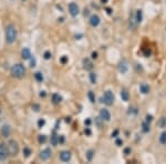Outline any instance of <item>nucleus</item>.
I'll return each instance as SVG.
<instances>
[{
    "label": "nucleus",
    "mask_w": 166,
    "mask_h": 164,
    "mask_svg": "<svg viewBox=\"0 0 166 164\" xmlns=\"http://www.w3.org/2000/svg\"><path fill=\"white\" fill-rule=\"evenodd\" d=\"M17 36H18V32H17L16 27L13 24H8L6 27L5 30V38H6V42L11 45L17 40Z\"/></svg>",
    "instance_id": "obj_1"
},
{
    "label": "nucleus",
    "mask_w": 166,
    "mask_h": 164,
    "mask_svg": "<svg viewBox=\"0 0 166 164\" xmlns=\"http://www.w3.org/2000/svg\"><path fill=\"white\" fill-rule=\"evenodd\" d=\"M11 74H12L13 78H17V79H22L26 74V69L22 64L18 63L15 64V66L11 68Z\"/></svg>",
    "instance_id": "obj_2"
},
{
    "label": "nucleus",
    "mask_w": 166,
    "mask_h": 164,
    "mask_svg": "<svg viewBox=\"0 0 166 164\" xmlns=\"http://www.w3.org/2000/svg\"><path fill=\"white\" fill-rule=\"evenodd\" d=\"M8 150H9V155L11 156H16L19 152V145L18 143L16 142L15 140H10L8 142Z\"/></svg>",
    "instance_id": "obj_3"
},
{
    "label": "nucleus",
    "mask_w": 166,
    "mask_h": 164,
    "mask_svg": "<svg viewBox=\"0 0 166 164\" xmlns=\"http://www.w3.org/2000/svg\"><path fill=\"white\" fill-rule=\"evenodd\" d=\"M103 102L106 104V106H112L114 102V94L112 91L106 90L103 94Z\"/></svg>",
    "instance_id": "obj_4"
},
{
    "label": "nucleus",
    "mask_w": 166,
    "mask_h": 164,
    "mask_svg": "<svg viewBox=\"0 0 166 164\" xmlns=\"http://www.w3.org/2000/svg\"><path fill=\"white\" fill-rule=\"evenodd\" d=\"M9 155L8 145L5 143H0V161H5Z\"/></svg>",
    "instance_id": "obj_5"
},
{
    "label": "nucleus",
    "mask_w": 166,
    "mask_h": 164,
    "mask_svg": "<svg viewBox=\"0 0 166 164\" xmlns=\"http://www.w3.org/2000/svg\"><path fill=\"white\" fill-rule=\"evenodd\" d=\"M137 24H138V22H137L136 20V16H135V12H131V15H130V19H129V27L131 30H135L136 29Z\"/></svg>",
    "instance_id": "obj_6"
},
{
    "label": "nucleus",
    "mask_w": 166,
    "mask_h": 164,
    "mask_svg": "<svg viewBox=\"0 0 166 164\" xmlns=\"http://www.w3.org/2000/svg\"><path fill=\"white\" fill-rule=\"evenodd\" d=\"M69 12L72 17H77L79 15V7L75 2H71L69 5Z\"/></svg>",
    "instance_id": "obj_7"
},
{
    "label": "nucleus",
    "mask_w": 166,
    "mask_h": 164,
    "mask_svg": "<svg viewBox=\"0 0 166 164\" xmlns=\"http://www.w3.org/2000/svg\"><path fill=\"white\" fill-rule=\"evenodd\" d=\"M51 155H52V152L50 149H45L43 151L40 152V159L42 161H48L51 158Z\"/></svg>",
    "instance_id": "obj_8"
},
{
    "label": "nucleus",
    "mask_w": 166,
    "mask_h": 164,
    "mask_svg": "<svg viewBox=\"0 0 166 164\" xmlns=\"http://www.w3.org/2000/svg\"><path fill=\"white\" fill-rule=\"evenodd\" d=\"M71 152L70 151H62L60 153V155H59V158H60V160L62 162H69L70 160H71Z\"/></svg>",
    "instance_id": "obj_9"
},
{
    "label": "nucleus",
    "mask_w": 166,
    "mask_h": 164,
    "mask_svg": "<svg viewBox=\"0 0 166 164\" xmlns=\"http://www.w3.org/2000/svg\"><path fill=\"white\" fill-rule=\"evenodd\" d=\"M100 118L103 121H110L111 120V113L109 112L108 109H102L100 111Z\"/></svg>",
    "instance_id": "obj_10"
},
{
    "label": "nucleus",
    "mask_w": 166,
    "mask_h": 164,
    "mask_svg": "<svg viewBox=\"0 0 166 164\" xmlns=\"http://www.w3.org/2000/svg\"><path fill=\"white\" fill-rule=\"evenodd\" d=\"M90 24L92 27H98L99 24H100V21H101V19L100 17L98 16V15H92V16L90 17Z\"/></svg>",
    "instance_id": "obj_11"
},
{
    "label": "nucleus",
    "mask_w": 166,
    "mask_h": 164,
    "mask_svg": "<svg viewBox=\"0 0 166 164\" xmlns=\"http://www.w3.org/2000/svg\"><path fill=\"white\" fill-rule=\"evenodd\" d=\"M127 70H129V64H127L126 61H122L119 63V71L122 73H126Z\"/></svg>",
    "instance_id": "obj_12"
},
{
    "label": "nucleus",
    "mask_w": 166,
    "mask_h": 164,
    "mask_svg": "<svg viewBox=\"0 0 166 164\" xmlns=\"http://www.w3.org/2000/svg\"><path fill=\"white\" fill-rule=\"evenodd\" d=\"M10 133H11V129L9 125H3L1 127V134H2L3 138H8L9 135H10Z\"/></svg>",
    "instance_id": "obj_13"
},
{
    "label": "nucleus",
    "mask_w": 166,
    "mask_h": 164,
    "mask_svg": "<svg viewBox=\"0 0 166 164\" xmlns=\"http://www.w3.org/2000/svg\"><path fill=\"white\" fill-rule=\"evenodd\" d=\"M21 56H22V58H23L24 60H29V59L32 57L31 56V52H30V50L28 49V48H24L23 50H22Z\"/></svg>",
    "instance_id": "obj_14"
},
{
    "label": "nucleus",
    "mask_w": 166,
    "mask_h": 164,
    "mask_svg": "<svg viewBox=\"0 0 166 164\" xmlns=\"http://www.w3.org/2000/svg\"><path fill=\"white\" fill-rule=\"evenodd\" d=\"M83 64H84V69H87V70H92L93 69V63L90 59H84Z\"/></svg>",
    "instance_id": "obj_15"
},
{
    "label": "nucleus",
    "mask_w": 166,
    "mask_h": 164,
    "mask_svg": "<svg viewBox=\"0 0 166 164\" xmlns=\"http://www.w3.org/2000/svg\"><path fill=\"white\" fill-rule=\"evenodd\" d=\"M140 90L143 94H147V93L150 92V87H148V84H146V83H142V84L140 85Z\"/></svg>",
    "instance_id": "obj_16"
},
{
    "label": "nucleus",
    "mask_w": 166,
    "mask_h": 164,
    "mask_svg": "<svg viewBox=\"0 0 166 164\" xmlns=\"http://www.w3.org/2000/svg\"><path fill=\"white\" fill-rule=\"evenodd\" d=\"M120 94H121L122 100H123V101H125V102H127V101L130 100V94H129V92H127L126 90H122Z\"/></svg>",
    "instance_id": "obj_17"
},
{
    "label": "nucleus",
    "mask_w": 166,
    "mask_h": 164,
    "mask_svg": "<svg viewBox=\"0 0 166 164\" xmlns=\"http://www.w3.org/2000/svg\"><path fill=\"white\" fill-rule=\"evenodd\" d=\"M61 100H62V98H61V97H60V95H59V94H57V93H54V94L52 95V101H53V103H55V104L60 103Z\"/></svg>",
    "instance_id": "obj_18"
},
{
    "label": "nucleus",
    "mask_w": 166,
    "mask_h": 164,
    "mask_svg": "<svg viewBox=\"0 0 166 164\" xmlns=\"http://www.w3.org/2000/svg\"><path fill=\"white\" fill-rule=\"evenodd\" d=\"M157 124H158V127H162V129H163V127H166V118L162 117L161 119L158 120Z\"/></svg>",
    "instance_id": "obj_19"
},
{
    "label": "nucleus",
    "mask_w": 166,
    "mask_h": 164,
    "mask_svg": "<svg viewBox=\"0 0 166 164\" xmlns=\"http://www.w3.org/2000/svg\"><path fill=\"white\" fill-rule=\"evenodd\" d=\"M135 16H136L137 22H138V24H141V22H142V11L137 10L136 12H135Z\"/></svg>",
    "instance_id": "obj_20"
},
{
    "label": "nucleus",
    "mask_w": 166,
    "mask_h": 164,
    "mask_svg": "<svg viewBox=\"0 0 166 164\" xmlns=\"http://www.w3.org/2000/svg\"><path fill=\"white\" fill-rule=\"evenodd\" d=\"M59 142V138H58V135H55L53 134L52 136H51V143H52V145H57Z\"/></svg>",
    "instance_id": "obj_21"
},
{
    "label": "nucleus",
    "mask_w": 166,
    "mask_h": 164,
    "mask_svg": "<svg viewBox=\"0 0 166 164\" xmlns=\"http://www.w3.org/2000/svg\"><path fill=\"white\" fill-rule=\"evenodd\" d=\"M93 155H94V151H93V150H89V151H87V161H92Z\"/></svg>",
    "instance_id": "obj_22"
},
{
    "label": "nucleus",
    "mask_w": 166,
    "mask_h": 164,
    "mask_svg": "<svg viewBox=\"0 0 166 164\" xmlns=\"http://www.w3.org/2000/svg\"><path fill=\"white\" fill-rule=\"evenodd\" d=\"M90 81H91V83L92 84H95L96 83V74L95 73H90Z\"/></svg>",
    "instance_id": "obj_23"
},
{
    "label": "nucleus",
    "mask_w": 166,
    "mask_h": 164,
    "mask_svg": "<svg viewBox=\"0 0 166 164\" xmlns=\"http://www.w3.org/2000/svg\"><path fill=\"white\" fill-rule=\"evenodd\" d=\"M34 78H36V79H37V81H39V82L43 81V76H42V73H41V72H37V73L34 74Z\"/></svg>",
    "instance_id": "obj_24"
},
{
    "label": "nucleus",
    "mask_w": 166,
    "mask_h": 164,
    "mask_svg": "<svg viewBox=\"0 0 166 164\" xmlns=\"http://www.w3.org/2000/svg\"><path fill=\"white\" fill-rule=\"evenodd\" d=\"M160 142L162 144H166V132H163L160 136Z\"/></svg>",
    "instance_id": "obj_25"
},
{
    "label": "nucleus",
    "mask_w": 166,
    "mask_h": 164,
    "mask_svg": "<svg viewBox=\"0 0 166 164\" xmlns=\"http://www.w3.org/2000/svg\"><path fill=\"white\" fill-rule=\"evenodd\" d=\"M30 154H31V150L29 148H24L23 149V156L24 158H29Z\"/></svg>",
    "instance_id": "obj_26"
},
{
    "label": "nucleus",
    "mask_w": 166,
    "mask_h": 164,
    "mask_svg": "<svg viewBox=\"0 0 166 164\" xmlns=\"http://www.w3.org/2000/svg\"><path fill=\"white\" fill-rule=\"evenodd\" d=\"M142 127H143V131H144L145 133L150 131V124H148V122H144Z\"/></svg>",
    "instance_id": "obj_27"
},
{
    "label": "nucleus",
    "mask_w": 166,
    "mask_h": 164,
    "mask_svg": "<svg viewBox=\"0 0 166 164\" xmlns=\"http://www.w3.org/2000/svg\"><path fill=\"white\" fill-rule=\"evenodd\" d=\"M38 141H39V143H45V141H47V136L43 134L39 135V138H38Z\"/></svg>",
    "instance_id": "obj_28"
},
{
    "label": "nucleus",
    "mask_w": 166,
    "mask_h": 164,
    "mask_svg": "<svg viewBox=\"0 0 166 164\" xmlns=\"http://www.w3.org/2000/svg\"><path fill=\"white\" fill-rule=\"evenodd\" d=\"M51 58V53L49 52V51H47V52H45V60H49V59Z\"/></svg>",
    "instance_id": "obj_29"
},
{
    "label": "nucleus",
    "mask_w": 166,
    "mask_h": 164,
    "mask_svg": "<svg viewBox=\"0 0 166 164\" xmlns=\"http://www.w3.org/2000/svg\"><path fill=\"white\" fill-rule=\"evenodd\" d=\"M45 120H39V122H38V125H39V127H43L45 125Z\"/></svg>",
    "instance_id": "obj_30"
},
{
    "label": "nucleus",
    "mask_w": 166,
    "mask_h": 164,
    "mask_svg": "<svg viewBox=\"0 0 166 164\" xmlns=\"http://www.w3.org/2000/svg\"><path fill=\"white\" fill-rule=\"evenodd\" d=\"M152 120H153V117H152V115H146V122H148V123H150V122H152Z\"/></svg>",
    "instance_id": "obj_31"
},
{
    "label": "nucleus",
    "mask_w": 166,
    "mask_h": 164,
    "mask_svg": "<svg viewBox=\"0 0 166 164\" xmlns=\"http://www.w3.org/2000/svg\"><path fill=\"white\" fill-rule=\"evenodd\" d=\"M89 97H90V99H91V102H94L95 99H94V97H93V93L92 92L89 93Z\"/></svg>",
    "instance_id": "obj_32"
},
{
    "label": "nucleus",
    "mask_w": 166,
    "mask_h": 164,
    "mask_svg": "<svg viewBox=\"0 0 166 164\" xmlns=\"http://www.w3.org/2000/svg\"><path fill=\"white\" fill-rule=\"evenodd\" d=\"M31 67L33 68V67H36V59H31Z\"/></svg>",
    "instance_id": "obj_33"
},
{
    "label": "nucleus",
    "mask_w": 166,
    "mask_h": 164,
    "mask_svg": "<svg viewBox=\"0 0 166 164\" xmlns=\"http://www.w3.org/2000/svg\"><path fill=\"white\" fill-rule=\"evenodd\" d=\"M92 58H93V59H96V58H98V53H96V52H93V53H92Z\"/></svg>",
    "instance_id": "obj_34"
},
{
    "label": "nucleus",
    "mask_w": 166,
    "mask_h": 164,
    "mask_svg": "<svg viewBox=\"0 0 166 164\" xmlns=\"http://www.w3.org/2000/svg\"><path fill=\"white\" fill-rule=\"evenodd\" d=\"M61 62H62V63H66V57H63V58L61 59Z\"/></svg>",
    "instance_id": "obj_35"
},
{
    "label": "nucleus",
    "mask_w": 166,
    "mask_h": 164,
    "mask_svg": "<svg viewBox=\"0 0 166 164\" xmlns=\"http://www.w3.org/2000/svg\"><path fill=\"white\" fill-rule=\"evenodd\" d=\"M122 143H123V142H122V140H117V141H116V144H117V145H121V144H122Z\"/></svg>",
    "instance_id": "obj_36"
},
{
    "label": "nucleus",
    "mask_w": 166,
    "mask_h": 164,
    "mask_svg": "<svg viewBox=\"0 0 166 164\" xmlns=\"http://www.w3.org/2000/svg\"><path fill=\"white\" fill-rule=\"evenodd\" d=\"M32 108H34V111H39V106H34Z\"/></svg>",
    "instance_id": "obj_37"
},
{
    "label": "nucleus",
    "mask_w": 166,
    "mask_h": 164,
    "mask_svg": "<svg viewBox=\"0 0 166 164\" xmlns=\"http://www.w3.org/2000/svg\"><path fill=\"white\" fill-rule=\"evenodd\" d=\"M22 1H26V0H22Z\"/></svg>",
    "instance_id": "obj_38"
}]
</instances>
